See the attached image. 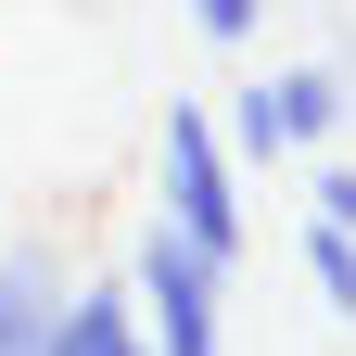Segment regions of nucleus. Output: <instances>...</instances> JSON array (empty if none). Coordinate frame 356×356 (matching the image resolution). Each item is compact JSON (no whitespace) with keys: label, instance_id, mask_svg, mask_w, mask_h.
Returning a JSON list of instances; mask_svg holds the SVG:
<instances>
[{"label":"nucleus","instance_id":"obj_6","mask_svg":"<svg viewBox=\"0 0 356 356\" xmlns=\"http://www.w3.org/2000/svg\"><path fill=\"white\" fill-rule=\"evenodd\" d=\"M191 26L216 38V51H254V26H267V0H191Z\"/></svg>","mask_w":356,"mask_h":356},{"label":"nucleus","instance_id":"obj_4","mask_svg":"<svg viewBox=\"0 0 356 356\" xmlns=\"http://www.w3.org/2000/svg\"><path fill=\"white\" fill-rule=\"evenodd\" d=\"M38 356H153L140 318H127V280H89L51 305V331H38Z\"/></svg>","mask_w":356,"mask_h":356},{"label":"nucleus","instance_id":"obj_3","mask_svg":"<svg viewBox=\"0 0 356 356\" xmlns=\"http://www.w3.org/2000/svg\"><path fill=\"white\" fill-rule=\"evenodd\" d=\"M254 102H267V127H280V153H318L356 115V89H343V64H280V76H254Z\"/></svg>","mask_w":356,"mask_h":356},{"label":"nucleus","instance_id":"obj_8","mask_svg":"<svg viewBox=\"0 0 356 356\" xmlns=\"http://www.w3.org/2000/svg\"><path fill=\"white\" fill-rule=\"evenodd\" d=\"M0 356H13V343H0Z\"/></svg>","mask_w":356,"mask_h":356},{"label":"nucleus","instance_id":"obj_5","mask_svg":"<svg viewBox=\"0 0 356 356\" xmlns=\"http://www.w3.org/2000/svg\"><path fill=\"white\" fill-rule=\"evenodd\" d=\"M305 280H318L331 318H356V229H318V216H305Z\"/></svg>","mask_w":356,"mask_h":356},{"label":"nucleus","instance_id":"obj_7","mask_svg":"<svg viewBox=\"0 0 356 356\" xmlns=\"http://www.w3.org/2000/svg\"><path fill=\"white\" fill-rule=\"evenodd\" d=\"M305 216H318V229H356V165H318V204Z\"/></svg>","mask_w":356,"mask_h":356},{"label":"nucleus","instance_id":"obj_1","mask_svg":"<svg viewBox=\"0 0 356 356\" xmlns=\"http://www.w3.org/2000/svg\"><path fill=\"white\" fill-rule=\"evenodd\" d=\"M127 318H140L153 356H229V267L191 254V242L153 216L140 254H127Z\"/></svg>","mask_w":356,"mask_h":356},{"label":"nucleus","instance_id":"obj_2","mask_svg":"<svg viewBox=\"0 0 356 356\" xmlns=\"http://www.w3.org/2000/svg\"><path fill=\"white\" fill-rule=\"evenodd\" d=\"M165 229L216 267H242V165L216 140V115H191V102L165 115Z\"/></svg>","mask_w":356,"mask_h":356}]
</instances>
